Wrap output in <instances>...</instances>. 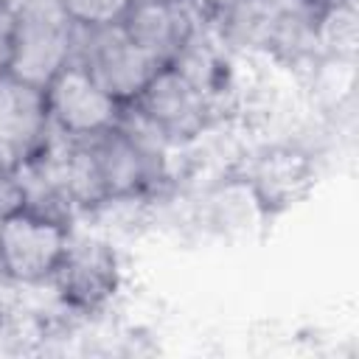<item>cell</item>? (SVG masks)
<instances>
[{
  "label": "cell",
  "instance_id": "cell-1",
  "mask_svg": "<svg viewBox=\"0 0 359 359\" xmlns=\"http://www.w3.org/2000/svg\"><path fill=\"white\" fill-rule=\"evenodd\" d=\"M101 208L107 202H146L171 180V149L129 109L118 126L84 140Z\"/></svg>",
  "mask_w": 359,
  "mask_h": 359
},
{
  "label": "cell",
  "instance_id": "cell-2",
  "mask_svg": "<svg viewBox=\"0 0 359 359\" xmlns=\"http://www.w3.org/2000/svg\"><path fill=\"white\" fill-rule=\"evenodd\" d=\"M79 28L59 0H11V65L8 73L45 87L76 59Z\"/></svg>",
  "mask_w": 359,
  "mask_h": 359
},
{
  "label": "cell",
  "instance_id": "cell-3",
  "mask_svg": "<svg viewBox=\"0 0 359 359\" xmlns=\"http://www.w3.org/2000/svg\"><path fill=\"white\" fill-rule=\"evenodd\" d=\"M126 109L143 121L168 149L194 146L222 121L216 104L171 65L160 67Z\"/></svg>",
  "mask_w": 359,
  "mask_h": 359
},
{
  "label": "cell",
  "instance_id": "cell-4",
  "mask_svg": "<svg viewBox=\"0 0 359 359\" xmlns=\"http://www.w3.org/2000/svg\"><path fill=\"white\" fill-rule=\"evenodd\" d=\"M73 236V222L20 205L0 216V280L48 286Z\"/></svg>",
  "mask_w": 359,
  "mask_h": 359
},
{
  "label": "cell",
  "instance_id": "cell-5",
  "mask_svg": "<svg viewBox=\"0 0 359 359\" xmlns=\"http://www.w3.org/2000/svg\"><path fill=\"white\" fill-rule=\"evenodd\" d=\"M121 283H123V264L112 241L76 230L56 272L48 280L59 306L79 317H93L107 311L118 297Z\"/></svg>",
  "mask_w": 359,
  "mask_h": 359
},
{
  "label": "cell",
  "instance_id": "cell-6",
  "mask_svg": "<svg viewBox=\"0 0 359 359\" xmlns=\"http://www.w3.org/2000/svg\"><path fill=\"white\" fill-rule=\"evenodd\" d=\"M261 216H278L309 196L317 182L314 154L297 143H266L236 174Z\"/></svg>",
  "mask_w": 359,
  "mask_h": 359
},
{
  "label": "cell",
  "instance_id": "cell-7",
  "mask_svg": "<svg viewBox=\"0 0 359 359\" xmlns=\"http://www.w3.org/2000/svg\"><path fill=\"white\" fill-rule=\"evenodd\" d=\"M42 90L50 126L67 140H90L118 126L126 109L76 59L62 67Z\"/></svg>",
  "mask_w": 359,
  "mask_h": 359
},
{
  "label": "cell",
  "instance_id": "cell-8",
  "mask_svg": "<svg viewBox=\"0 0 359 359\" xmlns=\"http://www.w3.org/2000/svg\"><path fill=\"white\" fill-rule=\"evenodd\" d=\"M76 62L123 107H129L160 70V65L121 31V25L79 31Z\"/></svg>",
  "mask_w": 359,
  "mask_h": 359
},
{
  "label": "cell",
  "instance_id": "cell-9",
  "mask_svg": "<svg viewBox=\"0 0 359 359\" xmlns=\"http://www.w3.org/2000/svg\"><path fill=\"white\" fill-rule=\"evenodd\" d=\"M50 137L45 90L8 70L0 73V154L25 165L45 151Z\"/></svg>",
  "mask_w": 359,
  "mask_h": 359
},
{
  "label": "cell",
  "instance_id": "cell-10",
  "mask_svg": "<svg viewBox=\"0 0 359 359\" xmlns=\"http://www.w3.org/2000/svg\"><path fill=\"white\" fill-rule=\"evenodd\" d=\"M202 20L205 17L191 0H132L121 20V31L160 67H165L177 59Z\"/></svg>",
  "mask_w": 359,
  "mask_h": 359
},
{
  "label": "cell",
  "instance_id": "cell-11",
  "mask_svg": "<svg viewBox=\"0 0 359 359\" xmlns=\"http://www.w3.org/2000/svg\"><path fill=\"white\" fill-rule=\"evenodd\" d=\"M59 6L79 31H98L121 25L132 0H59Z\"/></svg>",
  "mask_w": 359,
  "mask_h": 359
},
{
  "label": "cell",
  "instance_id": "cell-12",
  "mask_svg": "<svg viewBox=\"0 0 359 359\" xmlns=\"http://www.w3.org/2000/svg\"><path fill=\"white\" fill-rule=\"evenodd\" d=\"M25 199L22 188V165L14 163L11 157L0 154V216L17 210Z\"/></svg>",
  "mask_w": 359,
  "mask_h": 359
},
{
  "label": "cell",
  "instance_id": "cell-13",
  "mask_svg": "<svg viewBox=\"0 0 359 359\" xmlns=\"http://www.w3.org/2000/svg\"><path fill=\"white\" fill-rule=\"evenodd\" d=\"M11 65V6H0V73Z\"/></svg>",
  "mask_w": 359,
  "mask_h": 359
},
{
  "label": "cell",
  "instance_id": "cell-14",
  "mask_svg": "<svg viewBox=\"0 0 359 359\" xmlns=\"http://www.w3.org/2000/svg\"><path fill=\"white\" fill-rule=\"evenodd\" d=\"M191 3L199 8L202 17H213V14H219V11H227V8H233V6H241V3H247V0H191Z\"/></svg>",
  "mask_w": 359,
  "mask_h": 359
},
{
  "label": "cell",
  "instance_id": "cell-15",
  "mask_svg": "<svg viewBox=\"0 0 359 359\" xmlns=\"http://www.w3.org/2000/svg\"><path fill=\"white\" fill-rule=\"evenodd\" d=\"M306 6H311L314 11H325V8H331V6H337V3H342V0H303Z\"/></svg>",
  "mask_w": 359,
  "mask_h": 359
},
{
  "label": "cell",
  "instance_id": "cell-16",
  "mask_svg": "<svg viewBox=\"0 0 359 359\" xmlns=\"http://www.w3.org/2000/svg\"><path fill=\"white\" fill-rule=\"evenodd\" d=\"M0 6H11V0H0Z\"/></svg>",
  "mask_w": 359,
  "mask_h": 359
},
{
  "label": "cell",
  "instance_id": "cell-17",
  "mask_svg": "<svg viewBox=\"0 0 359 359\" xmlns=\"http://www.w3.org/2000/svg\"><path fill=\"white\" fill-rule=\"evenodd\" d=\"M0 283H3V280H0ZM0 314H3V297H0Z\"/></svg>",
  "mask_w": 359,
  "mask_h": 359
}]
</instances>
